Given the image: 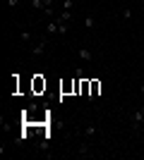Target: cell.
I'll use <instances>...</instances> for the list:
<instances>
[{
    "instance_id": "obj_10",
    "label": "cell",
    "mask_w": 144,
    "mask_h": 160,
    "mask_svg": "<svg viewBox=\"0 0 144 160\" xmlns=\"http://www.w3.org/2000/svg\"><path fill=\"white\" fill-rule=\"evenodd\" d=\"M29 2H31L34 10H43V0H29Z\"/></svg>"
},
{
    "instance_id": "obj_1",
    "label": "cell",
    "mask_w": 144,
    "mask_h": 160,
    "mask_svg": "<svg viewBox=\"0 0 144 160\" xmlns=\"http://www.w3.org/2000/svg\"><path fill=\"white\" fill-rule=\"evenodd\" d=\"M130 122H132V129H142L144 127V112L139 110V108L130 115Z\"/></svg>"
},
{
    "instance_id": "obj_17",
    "label": "cell",
    "mask_w": 144,
    "mask_h": 160,
    "mask_svg": "<svg viewBox=\"0 0 144 160\" xmlns=\"http://www.w3.org/2000/svg\"><path fill=\"white\" fill-rule=\"evenodd\" d=\"M5 2H7V0H5Z\"/></svg>"
},
{
    "instance_id": "obj_13",
    "label": "cell",
    "mask_w": 144,
    "mask_h": 160,
    "mask_svg": "<svg viewBox=\"0 0 144 160\" xmlns=\"http://www.w3.org/2000/svg\"><path fill=\"white\" fill-rule=\"evenodd\" d=\"M19 2H22V0H7V7H12V10H14V7L19 5Z\"/></svg>"
},
{
    "instance_id": "obj_6",
    "label": "cell",
    "mask_w": 144,
    "mask_h": 160,
    "mask_svg": "<svg viewBox=\"0 0 144 160\" xmlns=\"http://www.w3.org/2000/svg\"><path fill=\"white\" fill-rule=\"evenodd\" d=\"M79 58H82V60H87V62H89V60H94V53H91L89 48H79Z\"/></svg>"
},
{
    "instance_id": "obj_9",
    "label": "cell",
    "mask_w": 144,
    "mask_h": 160,
    "mask_svg": "<svg viewBox=\"0 0 144 160\" xmlns=\"http://www.w3.org/2000/svg\"><path fill=\"white\" fill-rule=\"evenodd\" d=\"M55 19H58V17H55ZM58 24H60V36L70 33V24H67V22H58Z\"/></svg>"
},
{
    "instance_id": "obj_7",
    "label": "cell",
    "mask_w": 144,
    "mask_h": 160,
    "mask_svg": "<svg viewBox=\"0 0 144 160\" xmlns=\"http://www.w3.org/2000/svg\"><path fill=\"white\" fill-rule=\"evenodd\" d=\"M84 27L89 29V31H91V29L96 27V19H94V17H91V14H89V17H84Z\"/></svg>"
},
{
    "instance_id": "obj_3",
    "label": "cell",
    "mask_w": 144,
    "mask_h": 160,
    "mask_svg": "<svg viewBox=\"0 0 144 160\" xmlns=\"http://www.w3.org/2000/svg\"><path fill=\"white\" fill-rule=\"evenodd\" d=\"M55 33H60V24H58V19H48L46 24V36H55Z\"/></svg>"
},
{
    "instance_id": "obj_5",
    "label": "cell",
    "mask_w": 144,
    "mask_h": 160,
    "mask_svg": "<svg viewBox=\"0 0 144 160\" xmlns=\"http://www.w3.org/2000/svg\"><path fill=\"white\" fill-rule=\"evenodd\" d=\"M96 132H99V124H96V122H89V124L84 127V136H94Z\"/></svg>"
},
{
    "instance_id": "obj_14",
    "label": "cell",
    "mask_w": 144,
    "mask_h": 160,
    "mask_svg": "<svg viewBox=\"0 0 144 160\" xmlns=\"http://www.w3.org/2000/svg\"><path fill=\"white\" fill-rule=\"evenodd\" d=\"M123 17H125V19H130V17H132V10H130V7H125V10H123Z\"/></svg>"
},
{
    "instance_id": "obj_15",
    "label": "cell",
    "mask_w": 144,
    "mask_h": 160,
    "mask_svg": "<svg viewBox=\"0 0 144 160\" xmlns=\"http://www.w3.org/2000/svg\"><path fill=\"white\" fill-rule=\"evenodd\" d=\"M53 2L55 0H43V7H53Z\"/></svg>"
},
{
    "instance_id": "obj_12",
    "label": "cell",
    "mask_w": 144,
    "mask_h": 160,
    "mask_svg": "<svg viewBox=\"0 0 144 160\" xmlns=\"http://www.w3.org/2000/svg\"><path fill=\"white\" fill-rule=\"evenodd\" d=\"M19 38H22V41H24V43H27V41H31V33H29V31H27V29H24V31H22V33H19Z\"/></svg>"
},
{
    "instance_id": "obj_11",
    "label": "cell",
    "mask_w": 144,
    "mask_h": 160,
    "mask_svg": "<svg viewBox=\"0 0 144 160\" xmlns=\"http://www.w3.org/2000/svg\"><path fill=\"white\" fill-rule=\"evenodd\" d=\"M75 7V0H62V10H72Z\"/></svg>"
},
{
    "instance_id": "obj_8",
    "label": "cell",
    "mask_w": 144,
    "mask_h": 160,
    "mask_svg": "<svg viewBox=\"0 0 144 160\" xmlns=\"http://www.w3.org/2000/svg\"><path fill=\"white\" fill-rule=\"evenodd\" d=\"M77 153L82 155V158H89V155H91V148H89V146H79V151H77Z\"/></svg>"
},
{
    "instance_id": "obj_2",
    "label": "cell",
    "mask_w": 144,
    "mask_h": 160,
    "mask_svg": "<svg viewBox=\"0 0 144 160\" xmlns=\"http://www.w3.org/2000/svg\"><path fill=\"white\" fill-rule=\"evenodd\" d=\"M48 38H51V36H46V38H41V41H39V43H36L34 48H31V58H39V55H43V50H46V48H48Z\"/></svg>"
},
{
    "instance_id": "obj_4",
    "label": "cell",
    "mask_w": 144,
    "mask_h": 160,
    "mask_svg": "<svg viewBox=\"0 0 144 160\" xmlns=\"http://www.w3.org/2000/svg\"><path fill=\"white\" fill-rule=\"evenodd\" d=\"M72 17H75V14H72V10H62L60 14H58V22H72Z\"/></svg>"
},
{
    "instance_id": "obj_16",
    "label": "cell",
    "mask_w": 144,
    "mask_h": 160,
    "mask_svg": "<svg viewBox=\"0 0 144 160\" xmlns=\"http://www.w3.org/2000/svg\"><path fill=\"white\" fill-rule=\"evenodd\" d=\"M139 93H142V96H144V84H142V86H139Z\"/></svg>"
}]
</instances>
